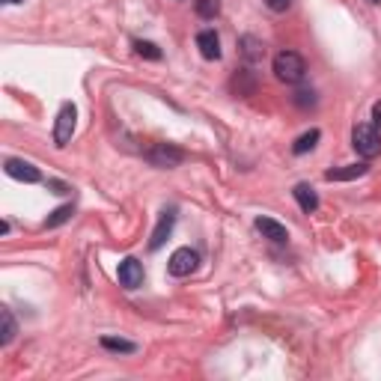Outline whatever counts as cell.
<instances>
[{"label": "cell", "instance_id": "cell-1", "mask_svg": "<svg viewBox=\"0 0 381 381\" xmlns=\"http://www.w3.org/2000/svg\"><path fill=\"white\" fill-rule=\"evenodd\" d=\"M274 75L283 83H298L307 75V63L298 51H280L274 57Z\"/></svg>", "mask_w": 381, "mask_h": 381}, {"label": "cell", "instance_id": "cell-2", "mask_svg": "<svg viewBox=\"0 0 381 381\" xmlns=\"http://www.w3.org/2000/svg\"><path fill=\"white\" fill-rule=\"evenodd\" d=\"M351 146H355L358 155H363V158H375L381 152V137L375 131V125H355V131H351Z\"/></svg>", "mask_w": 381, "mask_h": 381}, {"label": "cell", "instance_id": "cell-3", "mask_svg": "<svg viewBox=\"0 0 381 381\" xmlns=\"http://www.w3.org/2000/svg\"><path fill=\"white\" fill-rule=\"evenodd\" d=\"M149 164L161 167V170H173V167H179L182 161H185V149H179L173 143H155L149 152H146Z\"/></svg>", "mask_w": 381, "mask_h": 381}, {"label": "cell", "instance_id": "cell-4", "mask_svg": "<svg viewBox=\"0 0 381 381\" xmlns=\"http://www.w3.org/2000/svg\"><path fill=\"white\" fill-rule=\"evenodd\" d=\"M75 119H78V110L75 105H63L60 107V114H57V125H54V143H57L60 149L72 140V131H75Z\"/></svg>", "mask_w": 381, "mask_h": 381}, {"label": "cell", "instance_id": "cell-5", "mask_svg": "<svg viewBox=\"0 0 381 381\" xmlns=\"http://www.w3.org/2000/svg\"><path fill=\"white\" fill-rule=\"evenodd\" d=\"M197 262H200L197 250H191V247H179L173 257H170V262H167V271H170L173 277H188L194 268H197Z\"/></svg>", "mask_w": 381, "mask_h": 381}, {"label": "cell", "instance_id": "cell-6", "mask_svg": "<svg viewBox=\"0 0 381 381\" xmlns=\"http://www.w3.org/2000/svg\"><path fill=\"white\" fill-rule=\"evenodd\" d=\"M117 277H119V283H122L125 289H137L140 283H143V265H140L134 257L122 259V262H119Z\"/></svg>", "mask_w": 381, "mask_h": 381}, {"label": "cell", "instance_id": "cell-7", "mask_svg": "<svg viewBox=\"0 0 381 381\" xmlns=\"http://www.w3.org/2000/svg\"><path fill=\"white\" fill-rule=\"evenodd\" d=\"M4 170H6L12 179L27 182V185H33V182H39V179H42V173L36 170V167H33L30 161H21V158H6Z\"/></svg>", "mask_w": 381, "mask_h": 381}, {"label": "cell", "instance_id": "cell-8", "mask_svg": "<svg viewBox=\"0 0 381 381\" xmlns=\"http://www.w3.org/2000/svg\"><path fill=\"white\" fill-rule=\"evenodd\" d=\"M173 223H176V209H164L161 218H158V227H155V233H152V238H149V247H152V250H158V247L167 242V235L173 233Z\"/></svg>", "mask_w": 381, "mask_h": 381}, {"label": "cell", "instance_id": "cell-9", "mask_svg": "<svg viewBox=\"0 0 381 381\" xmlns=\"http://www.w3.org/2000/svg\"><path fill=\"white\" fill-rule=\"evenodd\" d=\"M197 48L206 60H221V36L215 30H200L197 33Z\"/></svg>", "mask_w": 381, "mask_h": 381}, {"label": "cell", "instance_id": "cell-10", "mask_svg": "<svg viewBox=\"0 0 381 381\" xmlns=\"http://www.w3.org/2000/svg\"><path fill=\"white\" fill-rule=\"evenodd\" d=\"M257 230L262 233V238H268V242H274V245H283L289 242V233L283 223H277L271 218H257Z\"/></svg>", "mask_w": 381, "mask_h": 381}, {"label": "cell", "instance_id": "cell-11", "mask_svg": "<svg viewBox=\"0 0 381 381\" xmlns=\"http://www.w3.org/2000/svg\"><path fill=\"white\" fill-rule=\"evenodd\" d=\"M366 170H370L366 164H346V167H336V170H328L324 179L328 182H351V179H361Z\"/></svg>", "mask_w": 381, "mask_h": 381}, {"label": "cell", "instance_id": "cell-12", "mask_svg": "<svg viewBox=\"0 0 381 381\" xmlns=\"http://www.w3.org/2000/svg\"><path fill=\"white\" fill-rule=\"evenodd\" d=\"M295 200H298V206H301V211H316L319 209V197H316V191L307 185V182H298V185H295Z\"/></svg>", "mask_w": 381, "mask_h": 381}, {"label": "cell", "instance_id": "cell-13", "mask_svg": "<svg viewBox=\"0 0 381 381\" xmlns=\"http://www.w3.org/2000/svg\"><path fill=\"white\" fill-rule=\"evenodd\" d=\"M242 54H245V60L247 63H262V57H265V45L257 39V36H242Z\"/></svg>", "mask_w": 381, "mask_h": 381}, {"label": "cell", "instance_id": "cell-14", "mask_svg": "<svg viewBox=\"0 0 381 381\" xmlns=\"http://www.w3.org/2000/svg\"><path fill=\"white\" fill-rule=\"evenodd\" d=\"M0 319H4V334H0V343L9 346L12 340H16V334H18V324H16V319H12V310L9 307L0 310Z\"/></svg>", "mask_w": 381, "mask_h": 381}, {"label": "cell", "instance_id": "cell-15", "mask_svg": "<svg viewBox=\"0 0 381 381\" xmlns=\"http://www.w3.org/2000/svg\"><path fill=\"white\" fill-rule=\"evenodd\" d=\"M319 129H310V131H304L298 140H295V143H292V152L295 155H304V152H310V149H313L316 143H319Z\"/></svg>", "mask_w": 381, "mask_h": 381}, {"label": "cell", "instance_id": "cell-16", "mask_svg": "<svg viewBox=\"0 0 381 381\" xmlns=\"http://www.w3.org/2000/svg\"><path fill=\"white\" fill-rule=\"evenodd\" d=\"M102 346H105L107 351H119V355H131V351H137L134 343H129V340H117V336H102Z\"/></svg>", "mask_w": 381, "mask_h": 381}, {"label": "cell", "instance_id": "cell-17", "mask_svg": "<svg viewBox=\"0 0 381 381\" xmlns=\"http://www.w3.org/2000/svg\"><path fill=\"white\" fill-rule=\"evenodd\" d=\"M72 215H75V209H72V206H60V209H54V211H51V218L45 221V230L60 227V223H66Z\"/></svg>", "mask_w": 381, "mask_h": 381}, {"label": "cell", "instance_id": "cell-18", "mask_svg": "<svg viewBox=\"0 0 381 381\" xmlns=\"http://www.w3.org/2000/svg\"><path fill=\"white\" fill-rule=\"evenodd\" d=\"M134 51L140 54V57H146V60H161V48L155 45V42H143V39H134Z\"/></svg>", "mask_w": 381, "mask_h": 381}, {"label": "cell", "instance_id": "cell-19", "mask_svg": "<svg viewBox=\"0 0 381 381\" xmlns=\"http://www.w3.org/2000/svg\"><path fill=\"white\" fill-rule=\"evenodd\" d=\"M221 12V0H197V16L200 18H215Z\"/></svg>", "mask_w": 381, "mask_h": 381}, {"label": "cell", "instance_id": "cell-20", "mask_svg": "<svg viewBox=\"0 0 381 381\" xmlns=\"http://www.w3.org/2000/svg\"><path fill=\"white\" fill-rule=\"evenodd\" d=\"M295 105H298V107H313L316 105V93L313 90H298V93H295Z\"/></svg>", "mask_w": 381, "mask_h": 381}, {"label": "cell", "instance_id": "cell-21", "mask_svg": "<svg viewBox=\"0 0 381 381\" xmlns=\"http://www.w3.org/2000/svg\"><path fill=\"white\" fill-rule=\"evenodd\" d=\"M253 87H257V83H253V78H247V81L233 78V90H235L238 95H250V93H253Z\"/></svg>", "mask_w": 381, "mask_h": 381}, {"label": "cell", "instance_id": "cell-22", "mask_svg": "<svg viewBox=\"0 0 381 381\" xmlns=\"http://www.w3.org/2000/svg\"><path fill=\"white\" fill-rule=\"evenodd\" d=\"M268 9H274V12H286L292 6V0H265Z\"/></svg>", "mask_w": 381, "mask_h": 381}, {"label": "cell", "instance_id": "cell-23", "mask_svg": "<svg viewBox=\"0 0 381 381\" xmlns=\"http://www.w3.org/2000/svg\"><path fill=\"white\" fill-rule=\"evenodd\" d=\"M48 188H51L54 194H66V191H69V188L63 185V182H48Z\"/></svg>", "mask_w": 381, "mask_h": 381}, {"label": "cell", "instance_id": "cell-24", "mask_svg": "<svg viewBox=\"0 0 381 381\" xmlns=\"http://www.w3.org/2000/svg\"><path fill=\"white\" fill-rule=\"evenodd\" d=\"M373 122H375V125H381V102H375V105H373Z\"/></svg>", "mask_w": 381, "mask_h": 381}, {"label": "cell", "instance_id": "cell-25", "mask_svg": "<svg viewBox=\"0 0 381 381\" xmlns=\"http://www.w3.org/2000/svg\"><path fill=\"white\" fill-rule=\"evenodd\" d=\"M4 4H9V6H16V4H24V0H4Z\"/></svg>", "mask_w": 381, "mask_h": 381}, {"label": "cell", "instance_id": "cell-26", "mask_svg": "<svg viewBox=\"0 0 381 381\" xmlns=\"http://www.w3.org/2000/svg\"><path fill=\"white\" fill-rule=\"evenodd\" d=\"M370 4H381V0H370Z\"/></svg>", "mask_w": 381, "mask_h": 381}]
</instances>
